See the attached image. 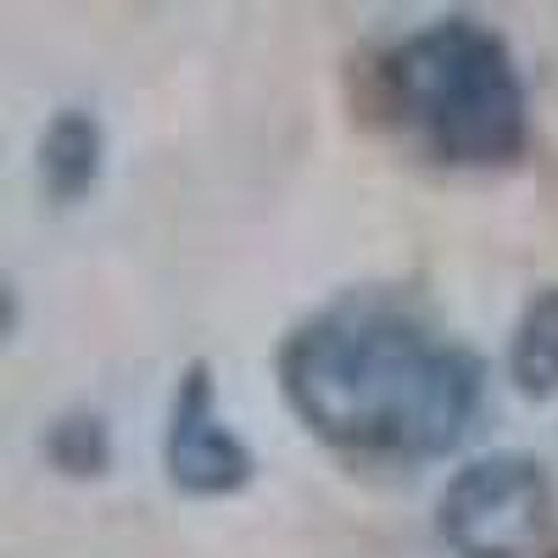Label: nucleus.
Wrapping results in <instances>:
<instances>
[{
    "instance_id": "f257e3e1",
    "label": "nucleus",
    "mask_w": 558,
    "mask_h": 558,
    "mask_svg": "<svg viewBox=\"0 0 558 558\" xmlns=\"http://www.w3.org/2000/svg\"><path fill=\"white\" fill-rule=\"evenodd\" d=\"M486 368L397 291H347L279 341V391L330 452L352 463H430L463 441Z\"/></svg>"
},
{
    "instance_id": "f03ea898",
    "label": "nucleus",
    "mask_w": 558,
    "mask_h": 558,
    "mask_svg": "<svg viewBox=\"0 0 558 558\" xmlns=\"http://www.w3.org/2000/svg\"><path fill=\"white\" fill-rule=\"evenodd\" d=\"M380 118L436 168H508L531 151V89L508 39L452 12L402 34L368 68Z\"/></svg>"
},
{
    "instance_id": "7ed1b4c3",
    "label": "nucleus",
    "mask_w": 558,
    "mask_h": 558,
    "mask_svg": "<svg viewBox=\"0 0 558 558\" xmlns=\"http://www.w3.org/2000/svg\"><path fill=\"white\" fill-rule=\"evenodd\" d=\"M553 520V475L531 452L470 458L436 497V531L458 558H531Z\"/></svg>"
},
{
    "instance_id": "20e7f679",
    "label": "nucleus",
    "mask_w": 558,
    "mask_h": 558,
    "mask_svg": "<svg viewBox=\"0 0 558 558\" xmlns=\"http://www.w3.org/2000/svg\"><path fill=\"white\" fill-rule=\"evenodd\" d=\"M162 470L184 497H235L252 486L257 458L229 430L218 413L213 368L196 357L179 368V386L168 397V430H162Z\"/></svg>"
},
{
    "instance_id": "39448f33",
    "label": "nucleus",
    "mask_w": 558,
    "mask_h": 558,
    "mask_svg": "<svg viewBox=\"0 0 558 558\" xmlns=\"http://www.w3.org/2000/svg\"><path fill=\"white\" fill-rule=\"evenodd\" d=\"M107 168V129L89 107H62L39 134V184L45 196L73 207L101 184Z\"/></svg>"
},
{
    "instance_id": "423d86ee",
    "label": "nucleus",
    "mask_w": 558,
    "mask_h": 558,
    "mask_svg": "<svg viewBox=\"0 0 558 558\" xmlns=\"http://www.w3.org/2000/svg\"><path fill=\"white\" fill-rule=\"evenodd\" d=\"M508 375L536 402L558 397V286H542L525 302L514 341H508Z\"/></svg>"
},
{
    "instance_id": "0eeeda50",
    "label": "nucleus",
    "mask_w": 558,
    "mask_h": 558,
    "mask_svg": "<svg viewBox=\"0 0 558 558\" xmlns=\"http://www.w3.org/2000/svg\"><path fill=\"white\" fill-rule=\"evenodd\" d=\"M45 452L62 475H101L112 463V441H107V425L96 413H68L45 430Z\"/></svg>"
},
{
    "instance_id": "6e6552de",
    "label": "nucleus",
    "mask_w": 558,
    "mask_h": 558,
    "mask_svg": "<svg viewBox=\"0 0 558 558\" xmlns=\"http://www.w3.org/2000/svg\"><path fill=\"white\" fill-rule=\"evenodd\" d=\"M553 558H558V553H553Z\"/></svg>"
}]
</instances>
